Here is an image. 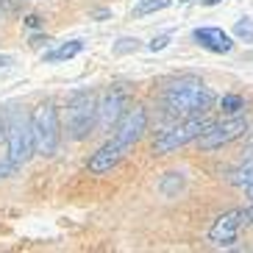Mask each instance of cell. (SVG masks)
Returning <instances> with one entry per match:
<instances>
[{
  "label": "cell",
  "mask_w": 253,
  "mask_h": 253,
  "mask_svg": "<svg viewBox=\"0 0 253 253\" xmlns=\"http://www.w3.org/2000/svg\"><path fill=\"white\" fill-rule=\"evenodd\" d=\"M214 92L203 86V81L198 78H178L172 81L164 92V103L172 114H184V117H198L206 114L214 106Z\"/></svg>",
  "instance_id": "1"
},
{
  "label": "cell",
  "mask_w": 253,
  "mask_h": 253,
  "mask_svg": "<svg viewBox=\"0 0 253 253\" xmlns=\"http://www.w3.org/2000/svg\"><path fill=\"white\" fill-rule=\"evenodd\" d=\"M31 136H34V153L39 156H53L61 142V126H59V109L53 103H42L31 114Z\"/></svg>",
  "instance_id": "2"
},
{
  "label": "cell",
  "mask_w": 253,
  "mask_h": 253,
  "mask_svg": "<svg viewBox=\"0 0 253 253\" xmlns=\"http://www.w3.org/2000/svg\"><path fill=\"white\" fill-rule=\"evenodd\" d=\"M97 128V97L92 92H78L67 103V134L73 142L89 139Z\"/></svg>",
  "instance_id": "3"
},
{
  "label": "cell",
  "mask_w": 253,
  "mask_h": 253,
  "mask_svg": "<svg viewBox=\"0 0 253 253\" xmlns=\"http://www.w3.org/2000/svg\"><path fill=\"white\" fill-rule=\"evenodd\" d=\"M0 128H6V148H8V159L23 167L28 164V159L34 156V136H31V120L25 114H17L11 112Z\"/></svg>",
  "instance_id": "4"
},
{
  "label": "cell",
  "mask_w": 253,
  "mask_h": 253,
  "mask_svg": "<svg viewBox=\"0 0 253 253\" xmlns=\"http://www.w3.org/2000/svg\"><path fill=\"white\" fill-rule=\"evenodd\" d=\"M209 126H211V120H206L203 114H198V117H189L186 123H175V126L164 128L162 134L156 136V142H153V156H167V153H172V150L184 148L186 142L198 139Z\"/></svg>",
  "instance_id": "5"
},
{
  "label": "cell",
  "mask_w": 253,
  "mask_h": 253,
  "mask_svg": "<svg viewBox=\"0 0 253 253\" xmlns=\"http://www.w3.org/2000/svg\"><path fill=\"white\" fill-rule=\"evenodd\" d=\"M253 217V206L251 209H231L225 214H220L214 220V225L209 228V239L214 242L217 248H228L237 242V234L245 223H251Z\"/></svg>",
  "instance_id": "6"
},
{
  "label": "cell",
  "mask_w": 253,
  "mask_h": 253,
  "mask_svg": "<svg viewBox=\"0 0 253 253\" xmlns=\"http://www.w3.org/2000/svg\"><path fill=\"white\" fill-rule=\"evenodd\" d=\"M245 131H248L245 117H231V120H223V123H211L198 136V145H201V150H217V148H223V145H228V142L239 139Z\"/></svg>",
  "instance_id": "7"
},
{
  "label": "cell",
  "mask_w": 253,
  "mask_h": 253,
  "mask_svg": "<svg viewBox=\"0 0 253 253\" xmlns=\"http://www.w3.org/2000/svg\"><path fill=\"white\" fill-rule=\"evenodd\" d=\"M145 128H148V112H145L142 106H134L131 112H126L123 117H120V123L114 126L112 139L128 153V150L139 142V136L145 134Z\"/></svg>",
  "instance_id": "8"
},
{
  "label": "cell",
  "mask_w": 253,
  "mask_h": 253,
  "mask_svg": "<svg viewBox=\"0 0 253 253\" xmlns=\"http://www.w3.org/2000/svg\"><path fill=\"white\" fill-rule=\"evenodd\" d=\"M123 114H126V92L112 89L97 100V128L103 134H112V128L120 123Z\"/></svg>",
  "instance_id": "9"
},
{
  "label": "cell",
  "mask_w": 253,
  "mask_h": 253,
  "mask_svg": "<svg viewBox=\"0 0 253 253\" xmlns=\"http://www.w3.org/2000/svg\"><path fill=\"white\" fill-rule=\"evenodd\" d=\"M192 39L203 50L209 53H231L234 50V37L228 31L217 28V25H206V28H195L192 31Z\"/></svg>",
  "instance_id": "10"
},
{
  "label": "cell",
  "mask_w": 253,
  "mask_h": 253,
  "mask_svg": "<svg viewBox=\"0 0 253 253\" xmlns=\"http://www.w3.org/2000/svg\"><path fill=\"white\" fill-rule=\"evenodd\" d=\"M123 156H126V150L120 148L114 139H109L103 148H97L95 153H92V159H89L86 167H89V172H95V175H103V172H112Z\"/></svg>",
  "instance_id": "11"
},
{
  "label": "cell",
  "mask_w": 253,
  "mask_h": 253,
  "mask_svg": "<svg viewBox=\"0 0 253 253\" xmlns=\"http://www.w3.org/2000/svg\"><path fill=\"white\" fill-rule=\"evenodd\" d=\"M81 50H84V42H81V39H73V42H64L61 47H56V50L45 53V61H47V64H56V61H67V59H73V56H78Z\"/></svg>",
  "instance_id": "12"
},
{
  "label": "cell",
  "mask_w": 253,
  "mask_h": 253,
  "mask_svg": "<svg viewBox=\"0 0 253 253\" xmlns=\"http://www.w3.org/2000/svg\"><path fill=\"white\" fill-rule=\"evenodd\" d=\"M159 189H162L167 198H175V195L184 189V172H167V175L159 181Z\"/></svg>",
  "instance_id": "13"
},
{
  "label": "cell",
  "mask_w": 253,
  "mask_h": 253,
  "mask_svg": "<svg viewBox=\"0 0 253 253\" xmlns=\"http://www.w3.org/2000/svg\"><path fill=\"white\" fill-rule=\"evenodd\" d=\"M172 0H142L139 6L134 8V17H148V14H156V11H164L170 8Z\"/></svg>",
  "instance_id": "14"
},
{
  "label": "cell",
  "mask_w": 253,
  "mask_h": 253,
  "mask_svg": "<svg viewBox=\"0 0 253 253\" xmlns=\"http://www.w3.org/2000/svg\"><path fill=\"white\" fill-rule=\"evenodd\" d=\"M234 37L242 39V42H253V20L251 17L237 20V25H234Z\"/></svg>",
  "instance_id": "15"
},
{
  "label": "cell",
  "mask_w": 253,
  "mask_h": 253,
  "mask_svg": "<svg viewBox=\"0 0 253 253\" xmlns=\"http://www.w3.org/2000/svg\"><path fill=\"white\" fill-rule=\"evenodd\" d=\"M220 109L225 114H239V109H245V100H242V95H223Z\"/></svg>",
  "instance_id": "16"
},
{
  "label": "cell",
  "mask_w": 253,
  "mask_h": 253,
  "mask_svg": "<svg viewBox=\"0 0 253 253\" xmlns=\"http://www.w3.org/2000/svg\"><path fill=\"white\" fill-rule=\"evenodd\" d=\"M253 181V162H248L245 167H239L234 175H231V184L234 186H248Z\"/></svg>",
  "instance_id": "17"
},
{
  "label": "cell",
  "mask_w": 253,
  "mask_h": 253,
  "mask_svg": "<svg viewBox=\"0 0 253 253\" xmlns=\"http://www.w3.org/2000/svg\"><path fill=\"white\" fill-rule=\"evenodd\" d=\"M134 50H139V39L123 37V39L114 42V53H117V56H123V53H134Z\"/></svg>",
  "instance_id": "18"
},
{
  "label": "cell",
  "mask_w": 253,
  "mask_h": 253,
  "mask_svg": "<svg viewBox=\"0 0 253 253\" xmlns=\"http://www.w3.org/2000/svg\"><path fill=\"white\" fill-rule=\"evenodd\" d=\"M172 42V34H162V37H153V42H148V50H164V47Z\"/></svg>",
  "instance_id": "19"
},
{
  "label": "cell",
  "mask_w": 253,
  "mask_h": 253,
  "mask_svg": "<svg viewBox=\"0 0 253 253\" xmlns=\"http://www.w3.org/2000/svg\"><path fill=\"white\" fill-rule=\"evenodd\" d=\"M17 170H20V167H17V164L11 162L8 156H6V162H0V178H11Z\"/></svg>",
  "instance_id": "20"
},
{
  "label": "cell",
  "mask_w": 253,
  "mask_h": 253,
  "mask_svg": "<svg viewBox=\"0 0 253 253\" xmlns=\"http://www.w3.org/2000/svg\"><path fill=\"white\" fill-rule=\"evenodd\" d=\"M25 25H28V28H39V17L37 14H28V17H25Z\"/></svg>",
  "instance_id": "21"
},
{
  "label": "cell",
  "mask_w": 253,
  "mask_h": 253,
  "mask_svg": "<svg viewBox=\"0 0 253 253\" xmlns=\"http://www.w3.org/2000/svg\"><path fill=\"white\" fill-rule=\"evenodd\" d=\"M11 64H14V59H11V56H0V70L11 67Z\"/></svg>",
  "instance_id": "22"
},
{
  "label": "cell",
  "mask_w": 253,
  "mask_h": 253,
  "mask_svg": "<svg viewBox=\"0 0 253 253\" xmlns=\"http://www.w3.org/2000/svg\"><path fill=\"white\" fill-rule=\"evenodd\" d=\"M203 6H217V3H223V0H201Z\"/></svg>",
  "instance_id": "23"
},
{
  "label": "cell",
  "mask_w": 253,
  "mask_h": 253,
  "mask_svg": "<svg viewBox=\"0 0 253 253\" xmlns=\"http://www.w3.org/2000/svg\"><path fill=\"white\" fill-rule=\"evenodd\" d=\"M245 189H248V198H251V203H253V181H251V184L245 186Z\"/></svg>",
  "instance_id": "24"
},
{
  "label": "cell",
  "mask_w": 253,
  "mask_h": 253,
  "mask_svg": "<svg viewBox=\"0 0 253 253\" xmlns=\"http://www.w3.org/2000/svg\"><path fill=\"white\" fill-rule=\"evenodd\" d=\"M178 3H192V0H178Z\"/></svg>",
  "instance_id": "25"
},
{
  "label": "cell",
  "mask_w": 253,
  "mask_h": 253,
  "mask_svg": "<svg viewBox=\"0 0 253 253\" xmlns=\"http://www.w3.org/2000/svg\"><path fill=\"white\" fill-rule=\"evenodd\" d=\"M251 223H253V217H251Z\"/></svg>",
  "instance_id": "26"
}]
</instances>
